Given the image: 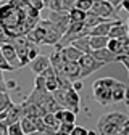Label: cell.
<instances>
[{
    "instance_id": "ba28073f",
    "label": "cell",
    "mask_w": 129,
    "mask_h": 135,
    "mask_svg": "<svg viewBox=\"0 0 129 135\" xmlns=\"http://www.w3.org/2000/svg\"><path fill=\"white\" fill-rule=\"evenodd\" d=\"M58 73H61L63 76H66L73 82V80L81 79V66H79L77 61H64L63 66H61V69Z\"/></svg>"
},
{
    "instance_id": "f907efd6",
    "label": "cell",
    "mask_w": 129,
    "mask_h": 135,
    "mask_svg": "<svg viewBox=\"0 0 129 135\" xmlns=\"http://www.w3.org/2000/svg\"><path fill=\"white\" fill-rule=\"evenodd\" d=\"M127 34H129V24H127Z\"/></svg>"
},
{
    "instance_id": "2e32d148",
    "label": "cell",
    "mask_w": 129,
    "mask_h": 135,
    "mask_svg": "<svg viewBox=\"0 0 129 135\" xmlns=\"http://www.w3.org/2000/svg\"><path fill=\"white\" fill-rule=\"evenodd\" d=\"M57 119L60 121V124H74L76 122V113L66 108H61L55 113Z\"/></svg>"
},
{
    "instance_id": "4316f807",
    "label": "cell",
    "mask_w": 129,
    "mask_h": 135,
    "mask_svg": "<svg viewBox=\"0 0 129 135\" xmlns=\"http://www.w3.org/2000/svg\"><path fill=\"white\" fill-rule=\"evenodd\" d=\"M13 103L11 101V97L8 95V92H0V113H3L10 108V105Z\"/></svg>"
},
{
    "instance_id": "7402d4cb",
    "label": "cell",
    "mask_w": 129,
    "mask_h": 135,
    "mask_svg": "<svg viewBox=\"0 0 129 135\" xmlns=\"http://www.w3.org/2000/svg\"><path fill=\"white\" fill-rule=\"evenodd\" d=\"M108 40H110L108 36H90V48H92V52L94 50L105 48L108 45Z\"/></svg>"
},
{
    "instance_id": "277c9868",
    "label": "cell",
    "mask_w": 129,
    "mask_h": 135,
    "mask_svg": "<svg viewBox=\"0 0 129 135\" xmlns=\"http://www.w3.org/2000/svg\"><path fill=\"white\" fill-rule=\"evenodd\" d=\"M77 63H79V66H81V79L90 76L94 71L100 69V68L103 66V63L99 61V60H95L92 53H84L82 56L79 58Z\"/></svg>"
},
{
    "instance_id": "8992f818",
    "label": "cell",
    "mask_w": 129,
    "mask_h": 135,
    "mask_svg": "<svg viewBox=\"0 0 129 135\" xmlns=\"http://www.w3.org/2000/svg\"><path fill=\"white\" fill-rule=\"evenodd\" d=\"M0 48H2V53L3 56L7 58V61L11 64L13 69H20V68H23L20 58H18V53H16V50H15V45L11 42H3V44H0Z\"/></svg>"
},
{
    "instance_id": "ee69618b",
    "label": "cell",
    "mask_w": 129,
    "mask_h": 135,
    "mask_svg": "<svg viewBox=\"0 0 129 135\" xmlns=\"http://www.w3.org/2000/svg\"><path fill=\"white\" fill-rule=\"evenodd\" d=\"M29 135H50V133H47V132H44V130H36V132H32V133H29Z\"/></svg>"
},
{
    "instance_id": "7bdbcfd3",
    "label": "cell",
    "mask_w": 129,
    "mask_h": 135,
    "mask_svg": "<svg viewBox=\"0 0 129 135\" xmlns=\"http://www.w3.org/2000/svg\"><path fill=\"white\" fill-rule=\"evenodd\" d=\"M7 89H16V82L15 80H8L7 82Z\"/></svg>"
},
{
    "instance_id": "60d3db41",
    "label": "cell",
    "mask_w": 129,
    "mask_h": 135,
    "mask_svg": "<svg viewBox=\"0 0 129 135\" xmlns=\"http://www.w3.org/2000/svg\"><path fill=\"white\" fill-rule=\"evenodd\" d=\"M0 135H8V127L0 122Z\"/></svg>"
},
{
    "instance_id": "4fadbf2b",
    "label": "cell",
    "mask_w": 129,
    "mask_h": 135,
    "mask_svg": "<svg viewBox=\"0 0 129 135\" xmlns=\"http://www.w3.org/2000/svg\"><path fill=\"white\" fill-rule=\"evenodd\" d=\"M92 55H94V58H95V60L102 61L103 64H108V63H116V58H118V55H115V53H113L111 50H108L107 47H105V48H100V50H94Z\"/></svg>"
},
{
    "instance_id": "f1b7e54d",
    "label": "cell",
    "mask_w": 129,
    "mask_h": 135,
    "mask_svg": "<svg viewBox=\"0 0 129 135\" xmlns=\"http://www.w3.org/2000/svg\"><path fill=\"white\" fill-rule=\"evenodd\" d=\"M92 5H94V0H76L73 7L82 10V11H90Z\"/></svg>"
},
{
    "instance_id": "52a82bcc",
    "label": "cell",
    "mask_w": 129,
    "mask_h": 135,
    "mask_svg": "<svg viewBox=\"0 0 129 135\" xmlns=\"http://www.w3.org/2000/svg\"><path fill=\"white\" fill-rule=\"evenodd\" d=\"M48 20H50L63 34L68 31V27H70V24H71L68 10H63V11H52L50 16H48Z\"/></svg>"
},
{
    "instance_id": "5bb4252c",
    "label": "cell",
    "mask_w": 129,
    "mask_h": 135,
    "mask_svg": "<svg viewBox=\"0 0 129 135\" xmlns=\"http://www.w3.org/2000/svg\"><path fill=\"white\" fill-rule=\"evenodd\" d=\"M79 105H81V98H79V93L71 87L66 90V109H71L74 113L79 111Z\"/></svg>"
},
{
    "instance_id": "cb8c5ba5",
    "label": "cell",
    "mask_w": 129,
    "mask_h": 135,
    "mask_svg": "<svg viewBox=\"0 0 129 135\" xmlns=\"http://www.w3.org/2000/svg\"><path fill=\"white\" fill-rule=\"evenodd\" d=\"M42 121H44V124H45L47 127H50L52 130L58 132V129H60V121L57 119L55 113H45V114L42 116Z\"/></svg>"
},
{
    "instance_id": "9c48e42d",
    "label": "cell",
    "mask_w": 129,
    "mask_h": 135,
    "mask_svg": "<svg viewBox=\"0 0 129 135\" xmlns=\"http://www.w3.org/2000/svg\"><path fill=\"white\" fill-rule=\"evenodd\" d=\"M21 117H23L21 105H15V103H11V105H10V108L5 111V119L2 121V124L10 126V124H13V122L21 121Z\"/></svg>"
},
{
    "instance_id": "44dd1931",
    "label": "cell",
    "mask_w": 129,
    "mask_h": 135,
    "mask_svg": "<svg viewBox=\"0 0 129 135\" xmlns=\"http://www.w3.org/2000/svg\"><path fill=\"white\" fill-rule=\"evenodd\" d=\"M20 122H21L23 132H24L26 135H29V133H32V132H36V130H37V126H36V119H34V117L23 116Z\"/></svg>"
},
{
    "instance_id": "d6986e66",
    "label": "cell",
    "mask_w": 129,
    "mask_h": 135,
    "mask_svg": "<svg viewBox=\"0 0 129 135\" xmlns=\"http://www.w3.org/2000/svg\"><path fill=\"white\" fill-rule=\"evenodd\" d=\"M126 34H127V24H124L121 20H118L115 24L111 26L108 37H110V39H119V37L126 36Z\"/></svg>"
},
{
    "instance_id": "5b68a950",
    "label": "cell",
    "mask_w": 129,
    "mask_h": 135,
    "mask_svg": "<svg viewBox=\"0 0 129 135\" xmlns=\"http://www.w3.org/2000/svg\"><path fill=\"white\" fill-rule=\"evenodd\" d=\"M90 13L100 16L103 20H118L116 18V7H113L110 2L107 0H100V2H94L92 8H90Z\"/></svg>"
},
{
    "instance_id": "d590c367",
    "label": "cell",
    "mask_w": 129,
    "mask_h": 135,
    "mask_svg": "<svg viewBox=\"0 0 129 135\" xmlns=\"http://www.w3.org/2000/svg\"><path fill=\"white\" fill-rule=\"evenodd\" d=\"M116 61H118V63H123V64H124V68L127 69V74H129V55H118Z\"/></svg>"
},
{
    "instance_id": "3957f363",
    "label": "cell",
    "mask_w": 129,
    "mask_h": 135,
    "mask_svg": "<svg viewBox=\"0 0 129 135\" xmlns=\"http://www.w3.org/2000/svg\"><path fill=\"white\" fill-rule=\"evenodd\" d=\"M37 24L44 29V45H57L61 37H63V32L50 21V20H39Z\"/></svg>"
},
{
    "instance_id": "e0dca14e",
    "label": "cell",
    "mask_w": 129,
    "mask_h": 135,
    "mask_svg": "<svg viewBox=\"0 0 129 135\" xmlns=\"http://www.w3.org/2000/svg\"><path fill=\"white\" fill-rule=\"evenodd\" d=\"M126 85L123 82H119V80H116L115 82V85H113V89H111V97H113V103H119V101H123V100H126Z\"/></svg>"
},
{
    "instance_id": "83f0119b",
    "label": "cell",
    "mask_w": 129,
    "mask_h": 135,
    "mask_svg": "<svg viewBox=\"0 0 129 135\" xmlns=\"http://www.w3.org/2000/svg\"><path fill=\"white\" fill-rule=\"evenodd\" d=\"M102 21H105L103 18H100V16H97V15H94V13H90V11H87V16H86V21H84V24L87 26V27H94V26H97V24H100Z\"/></svg>"
},
{
    "instance_id": "e575fe53",
    "label": "cell",
    "mask_w": 129,
    "mask_h": 135,
    "mask_svg": "<svg viewBox=\"0 0 129 135\" xmlns=\"http://www.w3.org/2000/svg\"><path fill=\"white\" fill-rule=\"evenodd\" d=\"M57 74H58V71H57V69H55V68H53V66L50 64V66H48V68H47V69H45V71H44V73L40 74V76H44V77L47 79V77H55Z\"/></svg>"
},
{
    "instance_id": "d6a6232c",
    "label": "cell",
    "mask_w": 129,
    "mask_h": 135,
    "mask_svg": "<svg viewBox=\"0 0 129 135\" xmlns=\"http://www.w3.org/2000/svg\"><path fill=\"white\" fill-rule=\"evenodd\" d=\"M0 69H2V71H13L11 64L7 61V58H5L3 53H2V48H0Z\"/></svg>"
},
{
    "instance_id": "9a60e30c",
    "label": "cell",
    "mask_w": 129,
    "mask_h": 135,
    "mask_svg": "<svg viewBox=\"0 0 129 135\" xmlns=\"http://www.w3.org/2000/svg\"><path fill=\"white\" fill-rule=\"evenodd\" d=\"M116 21H118V20H105V21H102L100 24H97V26L92 27L90 36H108L111 26L115 24Z\"/></svg>"
},
{
    "instance_id": "ffe728a7",
    "label": "cell",
    "mask_w": 129,
    "mask_h": 135,
    "mask_svg": "<svg viewBox=\"0 0 129 135\" xmlns=\"http://www.w3.org/2000/svg\"><path fill=\"white\" fill-rule=\"evenodd\" d=\"M71 45H74L77 50H81L82 53H92V48H90V36H82L76 40L71 42Z\"/></svg>"
},
{
    "instance_id": "bcb514c9",
    "label": "cell",
    "mask_w": 129,
    "mask_h": 135,
    "mask_svg": "<svg viewBox=\"0 0 129 135\" xmlns=\"http://www.w3.org/2000/svg\"><path fill=\"white\" fill-rule=\"evenodd\" d=\"M126 101H129V87L126 89Z\"/></svg>"
},
{
    "instance_id": "74e56055",
    "label": "cell",
    "mask_w": 129,
    "mask_h": 135,
    "mask_svg": "<svg viewBox=\"0 0 129 135\" xmlns=\"http://www.w3.org/2000/svg\"><path fill=\"white\" fill-rule=\"evenodd\" d=\"M73 129H74V124H60V132H63V133H71L73 132Z\"/></svg>"
},
{
    "instance_id": "6da1fadb",
    "label": "cell",
    "mask_w": 129,
    "mask_h": 135,
    "mask_svg": "<svg viewBox=\"0 0 129 135\" xmlns=\"http://www.w3.org/2000/svg\"><path fill=\"white\" fill-rule=\"evenodd\" d=\"M126 121L127 117L121 113H108L99 119L97 129H99L100 135H118Z\"/></svg>"
},
{
    "instance_id": "7c38bea8",
    "label": "cell",
    "mask_w": 129,
    "mask_h": 135,
    "mask_svg": "<svg viewBox=\"0 0 129 135\" xmlns=\"http://www.w3.org/2000/svg\"><path fill=\"white\" fill-rule=\"evenodd\" d=\"M50 64H52V63H50V56L39 55L36 60H32V61H31V69H32V73H36V74L39 76V74H42Z\"/></svg>"
},
{
    "instance_id": "1f68e13d",
    "label": "cell",
    "mask_w": 129,
    "mask_h": 135,
    "mask_svg": "<svg viewBox=\"0 0 129 135\" xmlns=\"http://www.w3.org/2000/svg\"><path fill=\"white\" fill-rule=\"evenodd\" d=\"M39 56V48L36 44H31L29 42V48H27V60L32 61V60H36Z\"/></svg>"
},
{
    "instance_id": "f6af8a7d",
    "label": "cell",
    "mask_w": 129,
    "mask_h": 135,
    "mask_svg": "<svg viewBox=\"0 0 129 135\" xmlns=\"http://www.w3.org/2000/svg\"><path fill=\"white\" fill-rule=\"evenodd\" d=\"M53 135H71V133H63V132H60V130H58V132H55Z\"/></svg>"
},
{
    "instance_id": "8fae6325",
    "label": "cell",
    "mask_w": 129,
    "mask_h": 135,
    "mask_svg": "<svg viewBox=\"0 0 129 135\" xmlns=\"http://www.w3.org/2000/svg\"><path fill=\"white\" fill-rule=\"evenodd\" d=\"M57 47V45H55ZM60 52H61V56L64 61H79V58L82 56L84 53L77 50L74 45H64V47H58Z\"/></svg>"
},
{
    "instance_id": "681fc988",
    "label": "cell",
    "mask_w": 129,
    "mask_h": 135,
    "mask_svg": "<svg viewBox=\"0 0 129 135\" xmlns=\"http://www.w3.org/2000/svg\"><path fill=\"white\" fill-rule=\"evenodd\" d=\"M126 105H127V108H129V101H126Z\"/></svg>"
},
{
    "instance_id": "816d5d0a",
    "label": "cell",
    "mask_w": 129,
    "mask_h": 135,
    "mask_svg": "<svg viewBox=\"0 0 129 135\" xmlns=\"http://www.w3.org/2000/svg\"><path fill=\"white\" fill-rule=\"evenodd\" d=\"M94 2H100V0H94Z\"/></svg>"
},
{
    "instance_id": "f546056e",
    "label": "cell",
    "mask_w": 129,
    "mask_h": 135,
    "mask_svg": "<svg viewBox=\"0 0 129 135\" xmlns=\"http://www.w3.org/2000/svg\"><path fill=\"white\" fill-rule=\"evenodd\" d=\"M7 127H8V135H26L23 132V127H21V122L20 121L18 122H13V124H10Z\"/></svg>"
},
{
    "instance_id": "ac0fdd59",
    "label": "cell",
    "mask_w": 129,
    "mask_h": 135,
    "mask_svg": "<svg viewBox=\"0 0 129 135\" xmlns=\"http://www.w3.org/2000/svg\"><path fill=\"white\" fill-rule=\"evenodd\" d=\"M26 37H27V40H29L31 44L39 45V44L44 42V29H42L39 24H36L32 29H29V32L26 34Z\"/></svg>"
},
{
    "instance_id": "7dc6e473",
    "label": "cell",
    "mask_w": 129,
    "mask_h": 135,
    "mask_svg": "<svg viewBox=\"0 0 129 135\" xmlns=\"http://www.w3.org/2000/svg\"><path fill=\"white\" fill-rule=\"evenodd\" d=\"M87 135H97V132H94V130H89V133Z\"/></svg>"
},
{
    "instance_id": "8d00e7d4",
    "label": "cell",
    "mask_w": 129,
    "mask_h": 135,
    "mask_svg": "<svg viewBox=\"0 0 129 135\" xmlns=\"http://www.w3.org/2000/svg\"><path fill=\"white\" fill-rule=\"evenodd\" d=\"M87 133H89V130L86 127H81V126H74V129L71 132V135H87Z\"/></svg>"
},
{
    "instance_id": "30bf717a",
    "label": "cell",
    "mask_w": 129,
    "mask_h": 135,
    "mask_svg": "<svg viewBox=\"0 0 129 135\" xmlns=\"http://www.w3.org/2000/svg\"><path fill=\"white\" fill-rule=\"evenodd\" d=\"M21 109H23V116H29V117H42L45 114V111L39 105L32 103L29 100H24L21 103Z\"/></svg>"
},
{
    "instance_id": "d4e9b609",
    "label": "cell",
    "mask_w": 129,
    "mask_h": 135,
    "mask_svg": "<svg viewBox=\"0 0 129 135\" xmlns=\"http://www.w3.org/2000/svg\"><path fill=\"white\" fill-rule=\"evenodd\" d=\"M108 50H111L115 55H124L127 52V48L119 42V39H110L108 40V45H107Z\"/></svg>"
},
{
    "instance_id": "484cf974",
    "label": "cell",
    "mask_w": 129,
    "mask_h": 135,
    "mask_svg": "<svg viewBox=\"0 0 129 135\" xmlns=\"http://www.w3.org/2000/svg\"><path fill=\"white\" fill-rule=\"evenodd\" d=\"M55 101L61 106V108H66V90H63V89H57L55 92H52Z\"/></svg>"
},
{
    "instance_id": "f35d334b",
    "label": "cell",
    "mask_w": 129,
    "mask_h": 135,
    "mask_svg": "<svg viewBox=\"0 0 129 135\" xmlns=\"http://www.w3.org/2000/svg\"><path fill=\"white\" fill-rule=\"evenodd\" d=\"M73 89H74L76 92L82 90V80H81V79H77V80H73Z\"/></svg>"
},
{
    "instance_id": "836d02e7",
    "label": "cell",
    "mask_w": 129,
    "mask_h": 135,
    "mask_svg": "<svg viewBox=\"0 0 129 135\" xmlns=\"http://www.w3.org/2000/svg\"><path fill=\"white\" fill-rule=\"evenodd\" d=\"M34 89L36 90H47V87H45V77L44 76H37L36 77V85H34Z\"/></svg>"
},
{
    "instance_id": "f5cc1de1",
    "label": "cell",
    "mask_w": 129,
    "mask_h": 135,
    "mask_svg": "<svg viewBox=\"0 0 129 135\" xmlns=\"http://www.w3.org/2000/svg\"><path fill=\"white\" fill-rule=\"evenodd\" d=\"M127 24H129V20H127Z\"/></svg>"
},
{
    "instance_id": "c3c4849f",
    "label": "cell",
    "mask_w": 129,
    "mask_h": 135,
    "mask_svg": "<svg viewBox=\"0 0 129 135\" xmlns=\"http://www.w3.org/2000/svg\"><path fill=\"white\" fill-rule=\"evenodd\" d=\"M124 55H129V48H127V52H126V53H124Z\"/></svg>"
},
{
    "instance_id": "b9f144b4",
    "label": "cell",
    "mask_w": 129,
    "mask_h": 135,
    "mask_svg": "<svg viewBox=\"0 0 129 135\" xmlns=\"http://www.w3.org/2000/svg\"><path fill=\"white\" fill-rule=\"evenodd\" d=\"M121 8L129 13V0H123V2H121Z\"/></svg>"
},
{
    "instance_id": "ab89813d",
    "label": "cell",
    "mask_w": 129,
    "mask_h": 135,
    "mask_svg": "<svg viewBox=\"0 0 129 135\" xmlns=\"http://www.w3.org/2000/svg\"><path fill=\"white\" fill-rule=\"evenodd\" d=\"M74 2H76V0H63V10L71 8V7L74 5Z\"/></svg>"
},
{
    "instance_id": "4dcf8cb0",
    "label": "cell",
    "mask_w": 129,
    "mask_h": 135,
    "mask_svg": "<svg viewBox=\"0 0 129 135\" xmlns=\"http://www.w3.org/2000/svg\"><path fill=\"white\" fill-rule=\"evenodd\" d=\"M45 87H47V90L50 92V93L55 92V90L60 87V85H58V79H57V76H55V77H47V79H45Z\"/></svg>"
},
{
    "instance_id": "603a6c76",
    "label": "cell",
    "mask_w": 129,
    "mask_h": 135,
    "mask_svg": "<svg viewBox=\"0 0 129 135\" xmlns=\"http://www.w3.org/2000/svg\"><path fill=\"white\" fill-rule=\"evenodd\" d=\"M68 15H70V21L71 23H84L86 21V16H87V11H82L76 7H71L68 10Z\"/></svg>"
},
{
    "instance_id": "7a4b0ae2",
    "label": "cell",
    "mask_w": 129,
    "mask_h": 135,
    "mask_svg": "<svg viewBox=\"0 0 129 135\" xmlns=\"http://www.w3.org/2000/svg\"><path fill=\"white\" fill-rule=\"evenodd\" d=\"M116 79L113 77H100L92 84V93L94 100L97 103H100L103 106L113 105V97H111V89L115 85Z\"/></svg>"
}]
</instances>
